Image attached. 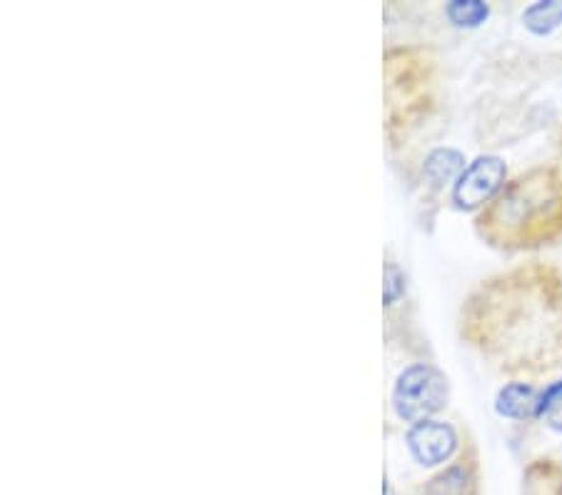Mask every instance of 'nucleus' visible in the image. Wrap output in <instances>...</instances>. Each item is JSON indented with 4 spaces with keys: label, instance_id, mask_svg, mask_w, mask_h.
<instances>
[{
    "label": "nucleus",
    "instance_id": "6",
    "mask_svg": "<svg viewBox=\"0 0 562 495\" xmlns=\"http://www.w3.org/2000/svg\"><path fill=\"white\" fill-rule=\"evenodd\" d=\"M538 405H540V393L535 391L532 385L510 383V385H505L501 395H497L495 408L505 418L525 420V418L538 416Z\"/></svg>",
    "mask_w": 562,
    "mask_h": 495
},
{
    "label": "nucleus",
    "instance_id": "11",
    "mask_svg": "<svg viewBox=\"0 0 562 495\" xmlns=\"http://www.w3.org/2000/svg\"><path fill=\"white\" fill-rule=\"evenodd\" d=\"M538 416L546 418L555 430H562V383L550 385V389L540 395Z\"/></svg>",
    "mask_w": 562,
    "mask_h": 495
},
{
    "label": "nucleus",
    "instance_id": "7",
    "mask_svg": "<svg viewBox=\"0 0 562 495\" xmlns=\"http://www.w3.org/2000/svg\"><path fill=\"white\" fill-rule=\"evenodd\" d=\"M522 495H562V468L555 461H535L522 479Z\"/></svg>",
    "mask_w": 562,
    "mask_h": 495
},
{
    "label": "nucleus",
    "instance_id": "8",
    "mask_svg": "<svg viewBox=\"0 0 562 495\" xmlns=\"http://www.w3.org/2000/svg\"><path fill=\"white\" fill-rule=\"evenodd\" d=\"M462 166H465V158H462L458 150L440 148L430 153V158L425 160V173H428L435 183H446V180L456 176Z\"/></svg>",
    "mask_w": 562,
    "mask_h": 495
},
{
    "label": "nucleus",
    "instance_id": "3",
    "mask_svg": "<svg viewBox=\"0 0 562 495\" xmlns=\"http://www.w3.org/2000/svg\"><path fill=\"white\" fill-rule=\"evenodd\" d=\"M448 401V381L430 365H413L397 378L393 403L397 416L407 423H425Z\"/></svg>",
    "mask_w": 562,
    "mask_h": 495
},
{
    "label": "nucleus",
    "instance_id": "12",
    "mask_svg": "<svg viewBox=\"0 0 562 495\" xmlns=\"http://www.w3.org/2000/svg\"><path fill=\"white\" fill-rule=\"evenodd\" d=\"M403 293V275L395 266H387L385 270V301L393 303L397 295Z\"/></svg>",
    "mask_w": 562,
    "mask_h": 495
},
{
    "label": "nucleus",
    "instance_id": "2",
    "mask_svg": "<svg viewBox=\"0 0 562 495\" xmlns=\"http://www.w3.org/2000/svg\"><path fill=\"white\" fill-rule=\"evenodd\" d=\"M562 215V180L552 170H535L505 188L480 218L487 236L505 243L548 238Z\"/></svg>",
    "mask_w": 562,
    "mask_h": 495
},
{
    "label": "nucleus",
    "instance_id": "4",
    "mask_svg": "<svg viewBox=\"0 0 562 495\" xmlns=\"http://www.w3.org/2000/svg\"><path fill=\"white\" fill-rule=\"evenodd\" d=\"M503 183L505 164L501 158L485 156L477 158L468 170H462V176L456 183V191H452V198H456L460 209H475V205L491 201V198L501 191Z\"/></svg>",
    "mask_w": 562,
    "mask_h": 495
},
{
    "label": "nucleus",
    "instance_id": "5",
    "mask_svg": "<svg viewBox=\"0 0 562 495\" xmlns=\"http://www.w3.org/2000/svg\"><path fill=\"white\" fill-rule=\"evenodd\" d=\"M407 446L423 465H440L456 453L458 436L448 423L425 420L407 434Z\"/></svg>",
    "mask_w": 562,
    "mask_h": 495
},
{
    "label": "nucleus",
    "instance_id": "1",
    "mask_svg": "<svg viewBox=\"0 0 562 495\" xmlns=\"http://www.w3.org/2000/svg\"><path fill=\"white\" fill-rule=\"evenodd\" d=\"M468 336L507 358L532 360L562 330V285L548 268L518 270L491 281L468 305Z\"/></svg>",
    "mask_w": 562,
    "mask_h": 495
},
{
    "label": "nucleus",
    "instance_id": "9",
    "mask_svg": "<svg viewBox=\"0 0 562 495\" xmlns=\"http://www.w3.org/2000/svg\"><path fill=\"white\" fill-rule=\"evenodd\" d=\"M522 21L532 33L546 35V33H550L552 29H558V25H560L562 3H558V0H550V3L532 5V8H528V11H525Z\"/></svg>",
    "mask_w": 562,
    "mask_h": 495
},
{
    "label": "nucleus",
    "instance_id": "10",
    "mask_svg": "<svg viewBox=\"0 0 562 495\" xmlns=\"http://www.w3.org/2000/svg\"><path fill=\"white\" fill-rule=\"evenodd\" d=\"M491 13V8L485 3H480V0H456V3L448 5V18L456 25H462V29H475L480 25Z\"/></svg>",
    "mask_w": 562,
    "mask_h": 495
}]
</instances>
